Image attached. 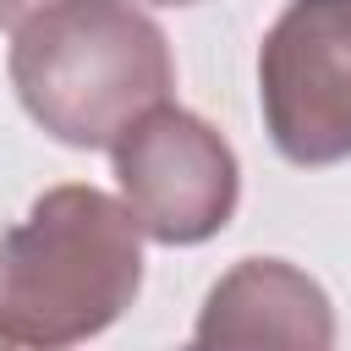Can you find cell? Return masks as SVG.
Masks as SVG:
<instances>
[{"instance_id": "obj_1", "label": "cell", "mask_w": 351, "mask_h": 351, "mask_svg": "<svg viewBox=\"0 0 351 351\" xmlns=\"http://www.w3.org/2000/svg\"><path fill=\"white\" fill-rule=\"evenodd\" d=\"M11 88L38 132L66 148H115L176 88L165 27L137 0H38L16 16Z\"/></svg>"}, {"instance_id": "obj_2", "label": "cell", "mask_w": 351, "mask_h": 351, "mask_svg": "<svg viewBox=\"0 0 351 351\" xmlns=\"http://www.w3.org/2000/svg\"><path fill=\"white\" fill-rule=\"evenodd\" d=\"M143 291V225L126 197L60 181L0 230V346L60 351L104 335Z\"/></svg>"}, {"instance_id": "obj_3", "label": "cell", "mask_w": 351, "mask_h": 351, "mask_svg": "<svg viewBox=\"0 0 351 351\" xmlns=\"http://www.w3.org/2000/svg\"><path fill=\"white\" fill-rule=\"evenodd\" d=\"M258 110L296 170L351 159V0H291L258 49Z\"/></svg>"}, {"instance_id": "obj_4", "label": "cell", "mask_w": 351, "mask_h": 351, "mask_svg": "<svg viewBox=\"0 0 351 351\" xmlns=\"http://www.w3.org/2000/svg\"><path fill=\"white\" fill-rule=\"evenodd\" d=\"M110 165L132 219L159 247H203L236 219L241 203L236 148L203 115L170 99L115 137Z\"/></svg>"}, {"instance_id": "obj_5", "label": "cell", "mask_w": 351, "mask_h": 351, "mask_svg": "<svg viewBox=\"0 0 351 351\" xmlns=\"http://www.w3.org/2000/svg\"><path fill=\"white\" fill-rule=\"evenodd\" d=\"M197 346H335V307L329 291L285 258H241L230 263L203 313L192 324Z\"/></svg>"}, {"instance_id": "obj_6", "label": "cell", "mask_w": 351, "mask_h": 351, "mask_svg": "<svg viewBox=\"0 0 351 351\" xmlns=\"http://www.w3.org/2000/svg\"><path fill=\"white\" fill-rule=\"evenodd\" d=\"M22 11H27V0H0V27H11Z\"/></svg>"}, {"instance_id": "obj_7", "label": "cell", "mask_w": 351, "mask_h": 351, "mask_svg": "<svg viewBox=\"0 0 351 351\" xmlns=\"http://www.w3.org/2000/svg\"><path fill=\"white\" fill-rule=\"evenodd\" d=\"M148 5H203V0H148Z\"/></svg>"}]
</instances>
